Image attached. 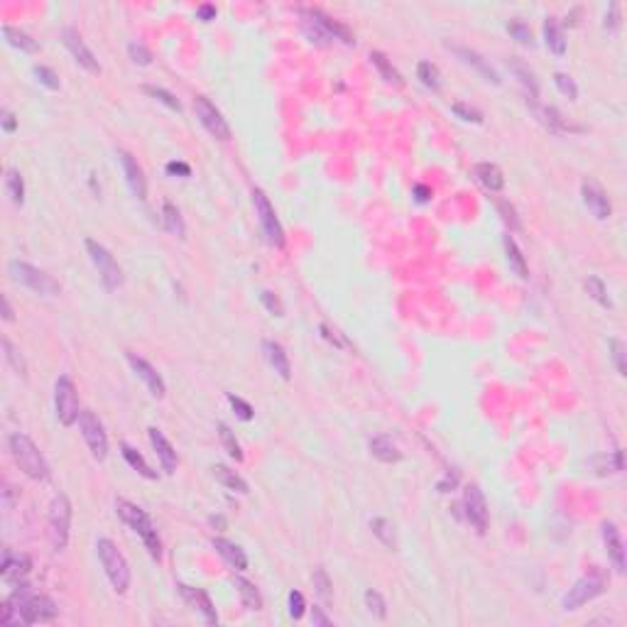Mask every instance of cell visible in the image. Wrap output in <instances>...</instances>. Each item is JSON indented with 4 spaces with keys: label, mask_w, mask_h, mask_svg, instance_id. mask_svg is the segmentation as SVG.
Returning a JSON list of instances; mask_svg holds the SVG:
<instances>
[{
    "label": "cell",
    "mask_w": 627,
    "mask_h": 627,
    "mask_svg": "<svg viewBox=\"0 0 627 627\" xmlns=\"http://www.w3.org/2000/svg\"><path fill=\"white\" fill-rule=\"evenodd\" d=\"M8 446H10V453H12V458H15V463L20 466V471L25 473L27 478H32V480H47L49 466H47V461H44L42 451L37 449V444H35L30 436L22 434V431H15V434H10V439H8Z\"/></svg>",
    "instance_id": "6da1fadb"
},
{
    "label": "cell",
    "mask_w": 627,
    "mask_h": 627,
    "mask_svg": "<svg viewBox=\"0 0 627 627\" xmlns=\"http://www.w3.org/2000/svg\"><path fill=\"white\" fill-rule=\"evenodd\" d=\"M115 509H118L120 520H123L133 532H138L140 539L145 541V549L150 552V556L160 561L162 541H160V536H157V530H155V525H152L150 515H147L142 507H138V505L128 503V500H115Z\"/></svg>",
    "instance_id": "7a4b0ae2"
},
{
    "label": "cell",
    "mask_w": 627,
    "mask_h": 627,
    "mask_svg": "<svg viewBox=\"0 0 627 627\" xmlns=\"http://www.w3.org/2000/svg\"><path fill=\"white\" fill-rule=\"evenodd\" d=\"M96 552H98L101 566H103V571H106L108 581H111L113 590H115V593H125V590L130 588V566H128V559H125L123 552L115 547V541L106 539V536L96 541Z\"/></svg>",
    "instance_id": "3957f363"
},
{
    "label": "cell",
    "mask_w": 627,
    "mask_h": 627,
    "mask_svg": "<svg viewBox=\"0 0 627 627\" xmlns=\"http://www.w3.org/2000/svg\"><path fill=\"white\" fill-rule=\"evenodd\" d=\"M8 272H10V277L15 279L17 284H22L25 290L35 292V294H39V297H57L62 292L59 282H57L52 274L35 268V265L25 263V260H10Z\"/></svg>",
    "instance_id": "277c9868"
},
{
    "label": "cell",
    "mask_w": 627,
    "mask_h": 627,
    "mask_svg": "<svg viewBox=\"0 0 627 627\" xmlns=\"http://www.w3.org/2000/svg\"><path fill=\"white\" fill-rule=\"evenodd\" d=\"M86 252L88 258H91L93 268H96L98 277H101L103 287H106L108 292H115L123 284V270H120L118 260L113 258L111 250H108L106 245H101L98 241H93V238H86Z\"/></svg>",
    "instance_id": "5b68a950"
},
{
    "label": "cell",
    "mask_w": 627,
    "mask_h": 627,
    "mask_svg": "<svg viewBox=\"0 0 627 627\" xmlns=\"http://www.w3.org/2000/svg\"><path fill=\"white\" fill-rule=\"evenodd\" d=\"M608 586V576L603 574L601 568H593L590 574L581 576L574 583V588H568V593L563 595V610H579L581 606H586L588 601L598 598V595L606 590Z\"/></svg>",
    "instance_id": "8992f818"
},
{
    "label": "cell",
    "mask_w": 627,
    "mask_h": 627,
    "mask_svg": "<svg viewBox=\"0 0 627 627\" xmlns=\"http://www.w3.org/2000/svg\"><path fill=\"white\" fill-rule=\"evenodd\" d=\"M69 532H71V503L64 493H59L54 495L52 505H49V539H52V547L57 552L66 549Z\"/></svg>",
    "instance_id": "52a82bcc"
},
{
    "label": "cell",
    "mask_w": 627,
    "mask_h": 627,
    "mask_svg": "<svg viewBox=\"0 0 627 627\" xmlns=\"http://www.w3.org/2000/svg\"><path fill=\"white\" fill-rule=\"evenodd\" d=\"M54 412L64 427L79 422V397H76V385L69 375H59L54 382Z\"/></svg>",
    "instance_id": "ba28073f"
},
{
    "label": "cell",
    "mask_w": 627,
    "mask_h": 627,
    "mask_svg": "<svg viewBox=\"0 0 627 627\" xmlns=\"http://www.w3.org/2000/svg\"><path fill=\"white\" fill-rule=\"evenodd\" d=\"M252 206H255V214H258L260 228H263L268 243H270V245H274V247H282L284 245L282 223H279L277 214H274V206L270 204V198L265 196L263 189H255V191H252Z\"/></svg>",
    "instance_id": "9c48e42d"
},
{
    "label": "cell",
    "mask_w": 627,
    "mask_h": 627,
    "mask_svg": "<svg viewBox=\"0 0 627 627\" xmlns=\"http://www.w3.org/2000/svg\"><path fill=\"white\" fill-rule=\"evenodd\" d=\"M79 429H81V436L86 441L93 458H96V461H103L108 456V436H106V429H103L101 419H98L91 409H81Z\"/></svg>",
    "instance_id": "30bf717a"
},
{
    "label": "cell",
    "mask_w": 627,
    "mask_h": 627,
    "mask_svg": "<svg viewBox=\"0 0 627 627\" xmlns=\"http://www.w3.org/2000/svg\"><path fill=\"white\" fill-rule=\"evenodd\" d=\"M194 111H196V118L201 120L206 130H209L214 138L218 140H231V128L225 123L223 113L214 106L206 96H196L194 98Z\"/></svg>",
    "instance_id": "8fae6325"
},
{
    "label": "cell",
    "mask_w": 627,
    "mask_h": 627,
    "mask_svg": "<svg viewBox=\"0 0 627 627\" xmlns=\"http://www.w3.org/2000/svg\"><path fill=\"white\" fill-rule=\"evenodd\" d=\"M463 509H466V520L476 527V532H485L490 522V512H488V503H485V495L478 485H466L463 490Z\"/></svg>",
    "instance_id": "7c38bea8"
},
{
    "label": "cell",
    "mask_w": 627,
    "mask_h": 627,
    "mask_svg": "<svg viewBox=\"0 0 627 627\" xmlns=\"http://www.w3.org/2000/svg\"><path fill=\"white\" fill-rule=\"evenodd\" d=\"M62 37H64L66 49L71 52V57H74V62L81 66V69H86L88 74H101V64H98V59L93 57V52L86 47L84 37H81V35L76 32V30L66 27L64 32H62Z\"/></svg>",
    "instance_id": "4fadbf2b"
},
{
    "label": "cell",
    "mask_w": 627,
    "mask_h": 627,
    "mask_svg": "<svg viewBox=\"0 0 627 627\" xmlns=\"http://www.w3.org/2000/svg\"><path fill=\"white\" fill-rule=\"evenodd\" d=\"M125 358H128V363H130V368H133L135 375L145 382V387L150 390V395L157 397V400H162V397L167 395V385H165V380H162L160 373H157V370L152 368L145 358H140L138 353H133V350H128Z\"/></svg>",
    "instance_id": "5bb4252c"
},
{
    "label": "cell",
    "mask_w": 627,
    "mask_h": 627,
    "mask_svg": "<svg viewBox=\"0 0 627 627\" xmlns=\"http://www.w3.org/2000/svg\"><path fill=\"white\" fill-rule=\"evenodd\" d=\"M581 196H583L586 209H588L598 221L610 218V214H612L610 198H608V194L603 191V189L598 187L595 182H583V184H581Z\"/></svg>",
    "instance_id": "9a60e30c"
},
{
    "label": "cell",
    "mask_w": 627,
    "mask_h": 627,
    "mask_svg": "<svg viewBox=\"0 0 627 627\" xmlns=\"http://www.w3.org/2000/svg\"><path fill=\"white\" fill-rule=\"evenodd\" d=\"M118 160H120V167H123L125 182H128L133 196H138L140 201H145L147 198V182H145V174H142V167H140L138 160H135V157L130 155V152H125V150L118 152Z\"/></svg>",
    "instance_id": "2e32d148"
},
{
    "label": "cell",
    "mask_w": 627,
    "mask_h": 627,
    "mask_svg": "<svg viewBox=\"0 0 627 627\" xmlns=\"http://www.w3.org/2000/svg\"><path fill=\"white\" fill-rule=\"evenodd\" d=\"M603 541H606V552H608V559L612 561V566H615L617 574H625V541H622L620 536V530H617L612 522H603Z\"/></svg>",
    "instance_id": "e0dca14e"
},
{
    "label": "cell",
    "mask_w": 627,
    "mask_h": 627,
    "mask_svg": "<svg viewBox=\"0 0 627 627\" xmlns=\"http://www.w3.org/2000/svg\"><path fill=\"white\" fill-rule=\"evenodd\" d=\"M177 588H179V593H182L184 601H187L191 608H196V610L204 615V620L209 622V625H216V622H218L216 608H214V603H211V598H209V593H206V590L191 588V586H184V583H179Z\"/></svg>",
    "instance_id": "ac0fdd59"
},
{
    "label": "cell",
    "mask_w": 627,
    "mask_h": 627,
    "mask_svg": "<svg viewBox=\"0 0 627 627\" xmlns=\"http://www.w3.org/2000/svg\"><path fill=\"white\" fill-rule=\"evenodd\" d=\"M150 444H152V449H155V453H157V461H160V466H162V471L165 473H169L172 476L174 471H177V463H179V458H177V451H174V446L167 441V436L162 434L157 427H152L150 429Z\"/></svg>",
    "instance_id": "d6986e66"
},
{
    "label": "cell",
    "mask_w": 627,
    "mask_h": 627,
    "mask_svg": "<svg viewBox=\"0 0 627 627\" xmlns=\"http://www.w3.org/2000/svg\"><path fill=\"white\" fill-rule=\"evenodd\" d=\"M30 568H32V559L27 556V554H17V552H10V549H6V554H3V563H0V574H3V581H20V579H25V576L30 574Z\"/></svg>",
    "instance_id": "ffe728a7"
},
{
    "label": "cell",
    "mask_w": 627,
    "mask_h": 627,
    "mask_svg": "<svg viewBox=\"0 0 627 627\" xmlns=\"http://www.w3.org/2000/svg\"><path fill=\"white\" fill-rule=\"evenodd\" d=\"M449 49L456 54V57H458V59L463 62V64L473 66V69H476L478 74H480L485 81H493V84H500L498 71H495L493 66L488 64V62L483 59V57H480L478 52H473V49H468V47H458V44H449Z\"/></svg>",
    "instance_id": "44dd1931"
},
{
    "label": "cell",
    "mask_w": 627,
    "mask_h": 627,
    "mask_svg": "<svg viewBox=\"0 0 627 627\" xmlns=\"http://www.w3.org/2000/svg\"><path fill=\"white\" fill-rule=\"evenodd\" d=\"M263 350H265V358H268L270 368L277 373L282 380H292V363L284 353V348L277 344V341H263Z\"/></svg>",
    "instance_id": "7402d4cb"
},
{
    "label": "cell",
    "mask_w": 627,
    "mask_h": 627,
    "mask_svg": "<svg viewBox=\"0 0 627 627\" xmlns=\"http://www.w3.org/2000/svg\"><path fill=\"white\" fill-rule=\"evenodd\" d=\"M301 12H304L306 17H311V20L317 22V25L321 27L324 32H326L331 39H341V42H346V44H353V35H350V30H348L346 25H341V22L331 20V17L324 15L321 10H301Z\"/></svg>",
    "instance_id": "603a6c76"
},
{
    "label": "cell",
    "mask_w": 627,
    "mask_h": 627,
    "mask_svg": "<svg viewBox=\"0 0 627 627\" xmlns=\"http://www.w3.org/2000/svg\"><path fill=\"white\" fill-rule=\"evenodd\" d=\"M214 549L225 559V561L231 563L236 571H245V568H247L245 552L238 547L236 541H228V539H223V536H218V539H214Z\"/></svg>",
    "instance_id": "cb8c5ba5"
},
{
    "label": "cell",
    "mask_w": 627,
    "mask_h": 627,
    "mask_svg": "<svg viewBox=\"0 0 627 627\" xmlns=\"http://www.w3.org/2000/svg\"><path fill=\"white\" fill-rule=\"evenodd\" d=\"M368 446H370V453L382 463H397L402 458V451L397 449V444L390 436H373Z\"/></svg>",
    "instance_id": "d4e9b609"
},
{
    "label": "cell",
    "mask_w": 627,
    "mask_h": 627,
    "mask_svg": "<svg viewBox=\"0 0 627 627\" xmlns=\"http://www.w3.org/2000/svg\"><path fill=\"white\" fill-rule=\"evenodd\" d=\"M476 177L488 191H503V187H505L503 169H500L498 165H493V162H480V165H476Z\"/></svg>",
    "instance_id": "484cf974"
},
{
    "label": "cell",
    "mask_w": 627,
    "mask_h": 627,
    "mask_svg": "<svg viewBox=\"0 0 627 627\" xmlns=\"http://www.w3.org/2000/svg\"><path fill=\"white\" fill-rule=\"evenodd\" d=\"M544 42H547L549 52L556 54V57L566 54V37H563V30L556 17H547L544 20Z\"/></svg>",
    "instance_id": "4316f807"
},
{
    "label": "cell",
    "mask_w": 627,
    "mask_h": 627,
    "mask_svg": "<svg viewBox=\"0 0 627 627\" xmlns=\"http://www.w3.org/2000/svg\"><path fill=\"white\" fill-rule=\"evenodd\" d=\"M162 223H165V228L172 233L174 238H182V241L187 238V223H184V218H182V211H179L172 201H165V204H162Z\"/></svg>",
    "instance_id": "83f0119b"
},
{
    "label": "cell",
    "mask_w": 627,
    "mask_h": 627,
    "mask_svg": "<svg viewBox=\"0 0 627 627\" xmlns=\"http://www.w3.org/2000/svg\"><path fill=\"white\" fill-rule=\"evenodd\" d=\"M211 471H214V478L221 483V485H223V488L233 490V493H241V495L247 493V483L243 480V478L238 476L236 471H231L228 466H221V463H218V466H214Z\"/></svg>",
    "instance_id": "f1b7e54d"
},
{
    "label": "cell",
    "mask_w": 627,
    "mask_h": 627,
    "mask_svg": "<svg viewBox=\"0 0 627 627\" xmlns=\"http://www.w3.org/2000/svg\"><path fill=\"white\" fill-rule=\"evenodd\" d=\"M233 586H236V590H238V595H241L243 606H245L247 610H260V608H263V598H260L258 588H255V586H252L247 579H243V576H236V579H233Z\"/></svg>",
    "instance_id": "f546056e"
},
{
    "label": "cell",
    "mask_w": 627,
    "mask_h": 627,
    "mask_svg": "<svg viewBox=\"0 0 627 627\" xmlns=\"http://www.w3.org/2000/svg\"><path fill=\"white\" fill-rule=\"evenodd\" d=\"M505 252H507V265H509V270H512V272H515L520 279H527V277H530V270H527L525 255H522V250L517 247V243L512 241L509 236H505Z\"/></svg>",
    "instance_id": "4dcf8cb0"
},
{
    "label": "cell",
    "mask_w": 627,
    "mask_h": 627,
    "mask_svg": "<svg viewBox=\"0 0 627 627\" xmlns=\"http://www.w3.org/2000/svg\"><path fill=\"white\" fill-rule=\"evenodd\" d=\"M509 69H512V74H515L517 79H520V84L527 88V91H530V98L534 101V98L539 96V84H536L534 71H532L527 64H522L520 59H512V62H509Z\"/></svg>",
    "instance_id": "1f68e13d"
},
{
    "label": "cell",
    "mask_w": 627,
    "mask_h": 627,
    "mask_svg": "<svg viewBox=\"0 0 627 627\" xmlns=\"http://www.w3.org/2000/svg\"><path fill=\"white\" fill-rule=\"evenodd\" d=\"M3 35H6L8 44L15 49H20V52H37V42H35L32 37L27 32H22V30H17V27L12 25H3Z\"/></svg>",
    "instance_id": "d6a6232c"
},
{
    "label": "cell",
    "mask_w": 627,
    "mask_h": 627,
    "mask_svg": "<svg viewBox=\"0 0 627 627\" xmlns=\"http://www.w3.org/2000/svg\"><path fill=\"white\" fill-rule=\"evenodd\" d=\"M370 530H373V534H375L387 549L395 552L397 549V534H395V525H392L390 520H385V517H375V520H370Z\"/></svg>",
    "instance_id": "836d02e7"
},
{
    "label": "cell",
    "mask_w": 627,
    "mask_h": 627,
    "mask_svg": "<svg viewBox=\"0 0 627 627\" xmlns=\"http://www.w3.org/2000/svg\"><path fill=\"white\" fill-rule=\"evenodd\" d=\"M120 451H123V458H125V461H128V466L133 468V471H138L140 476H142V478H147V480H155V478H157V473L152 471L150 466H147V463H145V458H142V456H140L138 451L133 449V446L123 444V446H120Z\"/></svg>",
    "instance_id": "e575fe53"
},
{
    "label": "cell",
    "mask_w": 627,
    "mask_h": 627,
    "mask_svg": "<svg viewBox=\"0 0 627 627\" xmlns=\"http://www.w3.org/2000/svg\"><path fill=\"white\" fill-rule=\"evenodd\" d=\"M6 189H8V196L15 206L25 204V182H22V174L17 172L15 167H10L6 174Z\"/></svg>",
    "instance_id": "d590c367"
},
{
    "label": "cell",
    "mask_w": 627,
    "mask_h": 627,
    "mask_svg": "<svg viewBox=\"0 0 627 627\" xmlns=\"http://www.w3.org/2000/svg\"><path fill=\"white\" fill-rule=\"evenodd\" d=\"M583 287H586V292H588L590 299H595L601 306H606V309H610V306H612L610 297H608V287H606V282H603L601 277L590 274V277H586Z\"/></svg>",
    "instance_id": "8d00e7d4"
},
{
    "label": "cell",
    "mask_w": 627,
    "mask_h": 627,
    "mask_svg": "<svg viewBox=\"0 0 627 627\" xmlns=\"http://www.w3.org/2000/svg\"><path fill=\"white\" fill-rule=\"evenodd\" d=\"M370 59H373V64L377 66V71H380V76L387 81V84H395V86H402V76H400V71L395 69V66L387 62V57L382 52H370Z\"/></svg>",
    "instance_id": "74e56055"
},
{
    "label": "cell",
    "mask_w": 627,
    "mask_h": 627,
    "mask_svg": "<svg viewBox=\"0 0 627 627\" xmlns=\"http://www.w3.org/2000/svg\"><path fill=\"white\" fill-rule=\"evenodd\" d=\"M417 76H419V81H422L427 88H431V91H439V86H441V71H439V66H436V64H431V62H419Z\"/></svg>",
    "instance_id": "f35d334b"
},
{
    "label": "cell",
    "mask_w": 627,
    "mask_h": 627,
    "mask_svg": "<svg viewBox=\"0 0 627 627\" xmlns=\"http://www.w3.org/2000/svg\"><path fill=\"white\" fill-rule=\"evenodd\" d=\"M363 601H365V608L370 610V615L377 617V620H385L387 617V603H385V598H382V593H377L375 588H368L365 590V595H363Z\"/></svg>",
    "instance_id": "ab89813d"
},
{
    "label": "cell",
    "mask_w": 627,
    "mask_h": 627,
    "mask_svg": "<svg viewBox=\"0 0 627 627\" xmlns=\"http://www.w3.org/2000/svg\"><path fill=\"white\" fill-rule=\"evenodd\" d=\"M3 355H6V360L10 363V368L15 370L17 375H20V377H25V375H27L25 358H22L20 350H17L15 346L10 344V338H3Z\"/></svg>",
    "instance_id": "60d3db41"
},
{
    "label": "cell",
    "mask_w": 627,
    "mask_h": 627,
    "mask_svg": "<svg viewBox=\"0 0 627 627\" xmlns=\"http://www.w3.org/2000/svg\"><path fill=\"white\" fill-rule=\"evenodd\" d=\"M218 436H221V444H223V449L228 451V456L231 458H236V461H243V451H241V444H238L236 434H233L225 424H218Z\"/></svg>",
    "instance_id": "b9f144b4"
},
{
    "label": "cell",
    "mask_w": 627,
    "mask_h": 627,
    "mask_svg": "<svg viewBox=\"0 0 627 627\" xmlns=\"http://www.w3.org/2000/svg\"><path fill=\"white\" fill-rule=\"evenodd\" d=\"M507 32L512 35V37H515L520 44H525V47H532V44H534V37H532L530 25H525L520 17H512V20L507 22Z\"/></svg>",
    "instance_id": "7bdbcfd3"
},
{
    "label": "cell",
    "mask_w": 627,
    "mask_h": 627,
    "mask_svg": "<svg viewBox=\"0 0 627 627\" xmlns=\"http://www.w3.org/2000/svg\"><path fill=\"white\" fill-rule=\"evenodd\" d=\"M311 581H314V590H317L319 598H321V601H331V579H328L326 568L324 566L314 568Z\"/></svg>",
    "instance_id": "ee69618b"
},
{
    "label": "cell",
    "mask_w": 627,
    "mask_h": 627,
    "mask_svg": "<svg viewBox=\"0 0 627 627\" xmlns=\"http://www.w3.org/2000/svg\"><path fill=\"white\" fill-rule=\"evenodd\" d=\"M142 91L147 93V96H152L155 101H160V103H165L167 108H172V111H177V113H182V103L177 101V96L174 93H169L167 88H162V86H145Z\"/></svg>",
    "instance_id": "f6af8a7d"
},
{
    "label": "cell",
    "mask_w": 627,
    "mask_h": 627,
    "mask_svg": "<svg viewBox=\"0 0 627 627\" xmlns=\"http://www.w3.org/2000/svg\"><path fill=\"white\" fill-rule=\"evenodd\" d=\"M554 84H556V88L568 98V101H576V98H579V86H576V81L568 74H561V71L554 74Z\"/></svg>",
    "instance_id": "bcb514c9"
},
{
    "label": "cell",
    "mask_w": 627,
    "mask_h": 627,
    "mask_svg": "<svg viewBox=\"0 0 627 627\" xmlns=\"http://www.w3.org/2000/svg\"><path fill=\"white\" fill-rule=\"evenodd\" d=\"M610 355H612V363H615L617 375H627V363H625V344L620 338H610Z\"/></svg>",
    "instance_id": "7dc6e473"
},
{
    "label": "cell",
    "mask_w": 627,
    "mask_h": 627,
    "mask_svg": "<svg viewBox=\"0 0 627 627\" xmlns=\"http://www.w3.org/2000/svg\"><path fill=\"white\" fill-rule=\"evenodd\" d=\"M35 76H37V81L42 84V86H47L49 91H59V79H57V74H54L49 66H35Z\"/></svg>",
    "instance_id": "c3c4849f"
},
{
    "label": "cell",
    "mask_w": 627,
    "mask_h": 627,
    "mask_svg": "<svg viewBox=\"0 0 627 627\" xmlns=\"http://www.w3.org/2000/svg\"><path fill=\"white\" fill-rule=\"evenodd\" d=\"M128 54H130V59H133L135 64L147 66L152 62V52L142 42H130L128 44Z\"/></svg>",
    "instance_id": "681fc988"
},
{
    "label": "cell",
    "mask_w": 627,
    "mask_h": 627,
    "mask_svg": "<svg viewBox=\"0 0 627 627\" xmlns=\"http://www.w3.org/2000/svg\"><path fill=\"white\" fill-rule=\"evenodd\" d=\"M228 402H231V407H233V412L238 414V417L243 419V422H250L252 419V407L250 404L245 402V400H241V397H236V395H228Z\"/></svg>",
    "instance_id": "f907efd6"
},
{
    "label": "cell",
    "mask_w": 627,
    "mask_h": 627,
    "mask_svg": "<svg viewBox=\"0 0 627 627\" xmlns=\"http://www.w3.org/2000/svg\"><path fill=\"white\" fill-rule=\"evenodd\" d=\"M451 111H453L458 118L468 120V123H483L480 111H476V108H468V106H463V103H453V106H451Z\"/></svg>",
    "instance_id": "816d5d0a"
},
{
    "label": "cell",
    "mask_w": 627,
    "mask_h": 627,
    "mask_svg": "<svg viewBox=\"0 0 627 627\" xmlns=\"http://www.w3.org/2000/svg\"><path fill=\"white\" fill-rule=\"evenodd\" d=\"M290 615L294 617V620H299V617L304 615V595H301L299 590H292L290 593Z\"/></svg>",
    "instance_id": "f5cc1de1"
},
{
    "label": "cell",
    "mask_w": 627,
    "mask_h": 627,
    "mask_svg": "<svg viewBox=\"0 0 627 627\" xmlns=\"http://www.w3.org/2000/svg\"><path fill=\"white\" fill-rule=\"evenodd\" d=\"M263 304H265V309H268L270 314H274V317H282L284 306H282V301H279L277 297L272 294V292H263Z\"/></svg>",
    "instance_id": "db71d44e"
},
{
    "label": "cell",
    "mask_w": 627,
    "mask_h": 627,
    "mask_svg": "<svg viewBox=\"0 0 627 627\" xmlns=\"http://www.w3.org/2000/svg\"><path fill=\"white\" fill-rule=\"evenodd\" d=\"M617 27H620V6H617V3H612L610 12H606V30H610V32H617Z\"/></svg>",
    "instance_id": "11a10c76"
},
{
    "label": "cell",
    "mask_w": 627,
    "mask_h": 627,
    "mask_svg": "<svg viewBox=\"0 0 627 627\" xmlns=\"http://www.w3.org/2000/svg\"><path fill=\"white\" fill-rule=\"evenodd\" d=\"M167 172L179 174V177H189V174H191V167H189L187 162H169V165H167Z\"/></svg>",
    "instance_id": "9f6ffc18"
},
{
    "label": "cell",
    "mask_w": 627,
    "mask_h": 627,
    "mask_svg": "<svg viewBox=\"0 0 627 627\" xmlns=\"http://www.w3.org/2000/svg\"><path fill=\"white\" fill-rule=\"evenodd\" d=\"M311 622H314V625L328 627V625H331V617H328L326 612H324V608H317V606H314V608H311Z\"/></svg>",
    "instance_id": "6f0895ef"
},
{
    "label": "cell",
    "mask_w": 627,
    "mask_h": 627,
    "mask_svg": "<svg viewBox=\"0 0 627 627\" xmlns=\"http://www.w3.org/2000/svg\"><path fill=\"white\" fill-rule=\"evenodd\" d=\"M456 483H458V471H451V473H446V478L436 485V488H439V493H449L451 488H456Z\"/></svg>",
    "instance_id": "680465c9"
},
{
    "label": "cell",
    "mask_w": 627,
    "mask_h": 627,
    "mask_svg": "<svg viewBox=\"0 0 627 627\" xmlns=\"http://www.w3.org/2000/svg\"><path fill=\"white\" fill-rule=\"evenodd\" d=\"M198 17L204 22H211V20H216V8L211 6V3H204V6H198Z\"/></svg>",
    "instance_id": "91938a15"
},
{
    "label": "cell",
    "mask_w": 627,
    "mask_h": 627,
    "mask_svg": "<svg viewBox=\"0 0 627 627\" xmlns=\"http://www.w3.org/2000/svg\"><path fill=\"white\" fill-rule=\"evenodd\" d=\"M15 128H17L15 115H12L10 111H3V130H6V133H15Z\"/></svg>",
    "instance_id": "94428289"
},
{
    "label": "cell",
    "mask_w": 627,
    "mask_h": 627,
    "mask_svg": "<svg viewBox=\"0 0 627 627\" xmlns=\"http://www.w3.org/2000/svg\"><path fill=\"white\" fill-rule=\"evenodd\" d=\"M414 196H417V201H422L424 204V201H429L431 198V189L424 187V184H417V187H414Z\"/></svg>",
    "instance_id": "6125c7cd"
},
{
    "label": "cell",
    "mask_w": 627,
    "mask_h": 627,
    "mask_svg": "<svg viewBox=\"0 0 627 627\" xmlns=\"http://www.w3.org/2000/svg\"><path fill=\"white\" fill-rule=\"evenodd\" d=\"M500 211L505 214V221H512V225H515V228H520V221L515 218V209H512V206L507 209V204L503 201V204H500Z\"/></svg>",
    "instance_id": "be15d7a7"
},
{
    "label": "cell",
    "mask_w": 627,
    "mask_h": 627,
    "mask_svg": "<svg viewBox=\"0 0 627 627\" xmlns=\"http://www.w3.org/2000/svg\"><path fill=\"white\" fill-rule=\"evenodd\" d=\"M3 319H6V321H12V319H15V314H12V306H10V301H8L6 297H3Z\"/></svg>",
    "instance_id": "e7e4bbea"
},
{
    "label": "cell",
    "mask_w": 627,
    "mask_h": 627,
    "mask_svg": "<svg viewBox=\"0 0 627 627\" xmlns=\"http://www.w3.org/2000/svg\"><path fill=\"white\" fill-rule=\"evenodd\" d=\"M211 525H218V527H225V522H223V517H211Z\"/></svg>",
    "instance_id": "03108f58"
}]
</instances>
